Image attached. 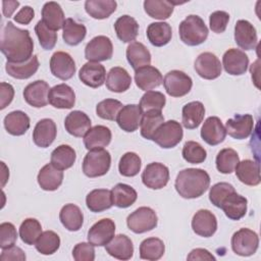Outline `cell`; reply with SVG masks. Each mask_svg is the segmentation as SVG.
<instances>
[{
  "label": "cell",
  "instance_id": "5b68a950",
  "mask_svg": "<svg viewBox=\"0 0 261 261\" xmlns=\"http://www.w3.org/2000/svg\"><path fill=\"white\" fill-rule=\"evenodd\" d=\"M158 217L150 207H140L132 212L126 218L127 227L135 233H144L157 226Z\"/></svg>",
  "mask_w": 261,
  "mask_h": 261
},
{
  "label": "cell",
  "instance_id": "4dcf8cb0",
  "mask_svg": "<svg viewBox=\"0 0 261 261\" xmlns=\"http://www.w3.org/2000/svg\"><path fill=\"white\" fill-rule=\"evenodd\" d=\"M38 184L44 191L57 190L63 180L62 170L56 168L51 163L44 165L38 173Z\"/></svg>",
  "mask_w": 261,
  "mask_h": 261
},
{
  "label": "cell",
  "instance_id": "be15d7a7",
  "mask_svg": "<svg viewBox=\"0 0 261 261\" xmlns=\"http://www.w3.org/2000/svg\"><path fill=\"white\" fill-rule=\"evenodd\" d=\"M0 95H1V104L0 109L6 108L13 100L14 97V89L13 87L8 84L2 82L0 85Z\"/></svg>",
  "mask_w": 261,
  "mask_h": 261
},
{
  "label": "cell",
  "instance_id": "8992f818",
  "mask_svg": "<svg viewBox=\"0 0 261 261\" xmlns=\"http://www.w3.org/2000/svg\"><path fill=\"white\" fill-rule=\"evenodd\" d=\"M184 132L181 124L176 120H167L163 122L155 132L152 140L163 149L175 147L182 139Z\"/></svg>",
  "mask_w": 261,
  "mask_h": 261
},
{
  "label": "cell",
  "instance_id": "ac0fdd59",
  "mask_svg": "<svg viewBox=\"0 0 261 261\" xmlns=\"http://www.w3.org/2000/svg\"><path fill=\"white\" fill-rule=\"evenodd\" d=\"M234 41L244 50L255 49L258 37L255 27L246 19H240L234 25Z\"/></svg>",
  "mask_w": 261,
  "mask_h": 261
},
{
  "label": "cell",
  "instance_id": "30bf717a",
  "mask_svg": "<svg viewBox=\"0 0 261 261\" xmlns=\"http://www.w3.org/2000/svg\"><path fill=\"white\" fill-rule=\"evenodd\" d=\"M169 180V170L168 167L160 162L149 163L143 173L142 181L143 184L152 190H160L164 188Z\"/></svg>",
  "mask_w": 261,
  "mask_h": 261
},
{
  "label": "cell",
  "instance_id": "d590c367",
  "mask_svg": "<svg viewBox=\"0 0 261 261\" xmlns=\"http://www.w3.org/2000/svg\"><path fill=\"white\" fill-rule=\"evenodd\" d=\"M106 87L109 91L114 93H122L128 90L132 85V77L123 67H112L106 77Z\"/></svg>",
  "mask_w": 261,
  "mask_h": 261
},
{
  "label": "cell",
  "instance_id": "003e7915",
  "mask_svg": "<svg viewBox=\"0 0 261 261\" xmlns=\"http://www.w3.org/2000/svg\"><path fill=\"white\" fill-rule=\"evenodd\" d=\"M19 2L14 0H8V1H2V12L5 17H10L13 12L18 7Z\"/></svg>",
  "mask_w": 261,
  "mask_h": 261
},
{
  "label": "cell",
  "instance_id": "11a10c76",
  "mask_svg": "<svg viewBox=\"0 0 261 261\" xmlns=\"http://www.w3.org/2000/svg\"><path fill=\"white\" fill-rule=\"evenodd\" d=\"M122 107V103L116 99H105L97 104L96 113L102 119L116 120L117 114Z\"/></svg>",
  "mask_w": 261,
  "mask_h": 261
},
{
  "label": "cell",
  "instance_id": "ffe728a7",
  "mask_svg": "<svg viewBox=\"0 0 261 261\" xmlns=\"http://www.w3.org/2000/svg\"><path fill=\"white\" fill-rule=\"evenodd\" d=\"M142 116L143 111L139 105L127 104L123 106L118 112L116 122L122 130L126 133H133L138 129Z\"/></svg>",
  "mask_w": 261,
  "mask_h": 261
},
{
  "label": "cell",
  "instance_id": "6f0895ef",
  "mask_svg": "<svg viewBox=\"0 0 261 261\" xmlns=\"http://www.w3.org/2000/svg\"><path fill=\"white\" fill-rule=\"evenodd\" d=\"M236 192L232 185L228 182H217L209 191V200L217 208H220L222 201L231 193Z\"/></svg>",
  "mask_w": 261,
  "mask_h": 261
},
{
  "label": "cell",
  "instance_id": "7c38bea8",
  "mask_svg": "<svg viewBox=\"0 0 261 261\" xmlns=\"http://www.w3.org/2000/svg\"><path fill=\"white\" fill-rule=\"evenodd\" d=\"M196 72L205 80H215L221 74L222 65L217 56L211 52L201 53L195 60Z\"/></svg>",
  "mask_w": 261,
  "mask_h": 261
},
{
  "label": "cell",
  "instance_id": "680465c9",
  "mask_svg": "<svg viewBox=\"0 0 261 261\" xmlns=\"http://www.w3.org/2000/svg\"><path fill=\"white\" fill-rule=\"evenodd\" d=\"M17 232L15 226L11 222H3L0 224V248L5 249L15 244Z\"/></svg>",
  "mask_w": 261,
  "mask_h": 261
},
{
  "label": "cell",
  "instance_id": "9c48e42d",
  "mask_svg": "<svg viewBox=\"0 0 261 261\" xmlns=\"http://www.w3.org/2000/svg\"><path fill=\"white\" fill-rule=\"evenodd\" d=\"M113 45L106 36H97L93 38L85 48V57L88 61H105L112 57Z\"/></svg>",
  "mask_w": 261,
  "mask_h": 261
},
{
  "label": "cell",
  "instance_id": "816d5d0a",
  "mask_svg": "<svg viewBox=\"0 0 261 261\" xmlns=\"http://www.w3.org/2000/svg\"><path fill=\"white\" fill-rule=\"evenodd\" d=\"M142 166L140 156L135 152H126L123 154L118 163L119 173L123 176L132 177L139 173Z\"/></svg>",
  "mask_w": 261,
  "mask_h": 261
},
{
  "label": "cell",
  "instance_id": "8fae6325",
  "mask_svg": "<svg viewBox=\"0 0 261 261\" xmlns=\"http://www.w3.org/2000/svg\"><path fill=\"white\" fill-rule=\"evenodd\" d=\"M75 62L66 52L57 51L53 53L50 59L51 73L59 80L67 81L75 73Z\"/></svg>",
  "mask_w": 261,
  "mask_h": 261
},
{
  "label": "cell",
  "instance_id": "bcb514c9",
  "mask_svg": "<svg viewBox=\"0 0 261 261\" xmlns=\"http://www.w3.org/2000/svg\"><path fill=\"white\" fill-rule=\"evenodd\" d=\"M165 252L162 240L158 238L145 239L140 245V258L149 261L159 260Z\"/></svg>",
  "mask_w": 261,
  "mask_h": 261
},
{
  "label": "cell",
  "instance_id": "603a6c76",
  "mask_svg": "<svg viewBox=\"0 0 261 261\" xmlns=\"http://www.w3.org/2000/svg\"><path fill=\"white\" fill-rule=\"evenodd\" d=\"M135 82L139 89L151 91L163 83L160 70L154 66L147 65L135 70Z\"/></svg>",
  "mask_w": 261,
  "mask_h": 261
},
{
  "label": "cell",
  "instance_id": "e575fe53",
  "mask_svg": "<svg viewBox=\"0 0 261 261\" xmlns=\"http://www.w3.org/2000/svg\"><path fill=\"white\" fill-rule=\"evenodd\" d=\"M42 21L52 31L62 29L65 17L61 6L54 1L46 2L42 8Z\"/></svg>",
  "mask_w": 261,
  "mask_h": 261
},
{
  "label": "cell",
  "instance_id": "7402d4cb",
  "mask_svg": "<svg viewBox=\"0 0 261 261\" xmlns=\"http://www.w3.org/2000/svg\"><path fill=\"white\" fill-rule=\"evenodd\" d=\"M57 127L51 118H43L39 120L33 132V141L40 148H48L55 140Z\"/></svg>",
  "mask_w": 261,
  "mask_h": 261
},
{
  "label": "cell",
  "instance_id": "f35d334b",
  "mask_svg": "<svg viewBox=\"0 0 261 261\" xmlns=\"http://www.w3.org/2000/svg\"><path fill=\"white\" fill-rule=\"evenodd\" d=\"M59 219L62 225L69 231H77L84 223V215L79 206L74 204L64 205L59 212Z\"/></svg>",
  "mask_w": 261,
  "mask_h": 261
},
{
  "label": "cell",
  "instance_id": "6da1fadb",
  "mask_svg": "<svg viewBox=\"0 0 261 261\" xmlns=\"http://www.w3.org/2000/svg\"><path fill=\"white\" fill-rule=\"evenodd\" d=\"M1 52L9 62H24L33 56L34 41L28 30L8 21L1 33Z\"/></svg>",
  "mask_w": 261,
  "mask_h": 261
},
{
  "label": "cell",
  "instance_id": "d6986e66",
  "mask_svg": "<svg viewBox=\"0 0 261 261\" xmlns=\"http://www.w3.org/2000/svg\"><path fill=\"white\" fill-rule=\"evenodd\" d=\"M79 79L88 87L99 88L106 81L105 67L99 62L88 61L80 69Z\"/></svg>",
  "mask_w": 261,
  "mask_h": 261
},
{
  "label": "cell",
  "instance_id": "c3c4849f",
  "mask_svg": "<svg viewBox=\"0 0 261 261\" xmlns=\"http://www.w3.org/2000/svg\"><path fill=\"white\" fill-rule=\"evenodd\" d=\"M240 162L239 154L231 148H225L218 152L216 156V168L223 174H229L234 171L236 166Z\"/></svg>",
  "mask_w": 261,
  "mask_h": 261
},
{
  "label": "cell",
  "instance_id": "db71d44e",
  "mask_svg": "<svg viewBox=\"0 0 261 261\" xmlns=\"http://www.w3.org/2000/svg\"><path fill=\"white\" fill-rule=\"evenodd\" d=\"M182 157L191 164H200L206 160L207 152L206 150L195 141H188L182 147Z\"/></svg>",
  "mask_w": 261,
  "mask_h": 261
},
{
  "label": "cell",
  "instance_id": "2e32d148",
  "mask_svg": "<svg viewBox=\"0 0 261 261\" xmlns=\"http://www.w3.org/2000/svg\"><path fill=\"white\" fill-rule=\"evenodd\" d=\"M254 128V119L251 114H236L234 117L227 119L225 130L236 140L247 139Z\"/></svg>",
  "mask_w": 261,
  "mask_h": 261
},
{
  "label": "cell",
  "instance_id": "5bb4252c",
  "mask_svg": "<svg viewBox=\"0 0 261 261\" xmlns=\"http://www.w3.org/2000/svg\"><path fill=\"white\" fill-rule=\"evenodd\" d=\"M222 65L227 73L231 75H242L248 69L249 57L244 51L230 48L225 51L222 56Z\"/></svg>",
  "mask_w": 261,
  "mask_h": 261
},
{
  "label": "cell",
  "instance_id": "484cf974",
  "mask_svg": "<svg viewBox=\"0 0 261 261\" xmlns=\"http://www.w3.org/2000/svg\"><path fill=\"white\" fill-rule=\"evenodd\" d=\"M248 201L245 197L237 192L229 194L221 203L220 208L223 210L226 217L231 220H240L247 213Z\"/></svg>",
  "mask_w": 261,
  "mask_h": 261
},
{
  "label": "cell",
  "instance_id": "e7e4bbea",
  "mask_svg": "<svg viewBox=\"0 0 261 261\" xmlns=\"http://www.w3.org/2000/svg\"><path fill=\"white\" fill-rule=\"evenodd\" d=\"M35 16V10L31 6H23L14 16V21L20 24H29Z\"/></svg>",
  "mask_w": 261,
  "mask_h": 261
},
{
  "label": "cell",
  "instance_id": "7bdbcfd3",
  "mask_svg": "<svg viewBox=\"0 0 261 261\" xmlns=\"http://www.w3.org/2000/svg\"><path fill=\"white\" fill-rule=\"evenodd\" d=\"M76 154L72 147L60 145L51 153V164L60 170L70 168L75 162Z\"/></svg>",
  "mask_w": 261,
  "mask_h": 261
},
{
  "label": "cell",
  "instance_id": "52a82bcc",
  "mask_svg": "<svg viewBox=\"0 0 261 261\" xmlns=\"http://www.w3.org/2000/svg\"><path fill=\"white\" fill-rule=\"evenodd\" d=\"M231 249L240 256L248 257L256 253L259 246L258 234L250 228H241L231 237Z\"/></svg>",
  "mask_w": 261,
  "mask_h": 261
},
{
  "label": "cell",
  "instance_id": "8d00e7d4",
  "mask_svg": "<svg viewBox=\"0 0 261 261\" xmlns=\"http://www.w3.org/2000/svg\"><path fill=\"white\" fill-rule=\"evenodd\" d=\"M4 127L12 136H22L30 128V117L21 110L9 112L4 117Z\"/></svg>",
  "mask_w": 261,
  "mask_h": 261
},
{
  "label": "cell",
  "instance_id": "f1b7e54d",
  "mask_svg": "<svg viewBox=\"0 0 261 261\" xmlns=\"http://www.w3.org/2000/svg\"><path fill=\"white\" fill-rule=\"evenodd\" d=\"M236 175L239 180L247 186H258L261 181L259 163L250 159L240 161L236 166Z\"/></svg>",
  "mask_w": 261,
  "mask_h": 261
},
{
  "label": "cell",
  "instance_id": "836d02e7",
  "mask_svg": "<svg viewBox=\"0 0 261 261\" xmlns=\"http://www.w3.org/2000/svg\"><path fill=\"white\" fill-rule=\"evenodd\" d=\"M205 107L200 101H193L186 104L181 110V122L188 129L197 128L204 119Z\"/></svg>",
  "mask_w": 261,
  "mask_h": 261
},
{
  "label": "cell",
  "instance_id": "3957f363",
  "mask_svg": "<svg viewBox=\"0 0 261 261\" xmlns=\"http://www.w3.org/2000/svg\"><path fill=\"white\" fill-rule=\"evenodd\" d=\"M178 33L186 45L198 46L206 41L209 31L199 15L190 14L179 23Z\"/></svg>",
  "mask_w": 261,
  "mask_h": 261
},
{
  "label": "cell",
  "instance_id": "d6a6232c",
  "mask_svg": "<svg viewBox=\"0 0 261 261\" xmlns=\"http://www.w3.org/2000/svg\"><path fill=\"white\" fill-rule=\"evenodd\" d=\"M114 30L117 38L123 43H132L135 41L139 34V23L137 20L127 15L119 16L114 22Z\"/></svg>",
  "mask_w": 261,
  "mask_h": 261
},
{
  "label": "cell",
  "instance_id": "cb8c5ba5",
  "mask_svg": "<svg viewBox=\"0 0 261 261\" xmlns=\"http://www.w3.org/2000/svg\"><path fill=\"white\" fill-rule=\"evenodd\" d=\"M49 103L58 109H70L75 103L74 91L66 84H59L50 89Z\"/></svg>",
  "mask_w": 261,
  "mask_h": 261
},
{
  "label": "cell",
  "instance_id": "4316f807",
  "mask_svg": "<svg viewBox=\"0 0 261 261\" xmlns=\"http://www.w3.org/2000/svg\"><path fill=\"white\" fill-rule=\"evenodd\" d=\"M64 127L69 135L82 138L91 128V119L85 112L74 110L65 117Z\"/></svg>",
  "mask_w": 261,
  "mask_h": 261
},
{
  "label": "cell",
  "instance_id": "94428289",
  "mask_svg": "<svg viewBox=\"0 0 261 261\" xmlns=\"http://www.w3.org/2000/svg\"><path fill=\"white\" fill-rule=\"evenodd\" d=\"M72 257L75 261H93L95 249L91 243H79L72 250Z\"/></svg>",
  "mask_w": 261,
  "mask_h": 261
},
{
  "label": "cell",
  "instance_id": "60d3db41",
  "mask_svg": "<svg viewBox=\"0 0 261 261\" xmlns=\"http://www.w3.org/2000/svg\"><path fill=\"white\" fill-rule=\"evenodd\" d=\"M117 7L114 0H87L85 2L86 12L95 19H104L109 17Z\"/></svg>",
  "mask_w": 261,
  "mask_h": 261
},
{
  "label": "cell",
  "instance_id": "6125c7cd",
  "mask_svg": "<svg viewBox=\"0 0 261 261\" xmlns=\"http://www.w3.org/2000/svg\"><path fill=\"white\" fill-rule=\"evenodd\" d=\"M27 259L24 252L16 246H11L2 249L0 260L1 261H24Z\"/></svg>",
  "mask_w": 261,
  "mask_h": 261
},
{
  "label": "cell",
  "instance_id": "91938a15",
  "mask_svg": "<svg viewBox=\"0 0 261 261\" xmlns=\"http://www.w3.org/2000/svg\"><path fill=\"white\" fill-rule=\"evenodd\" d=\"M229 20V14L223 10H217L210 14L209 25L212 32L216 34H221L226 30Z\"/></svg>",
  "mask_w": 261,
  "mask_h": 261
},
{
  "label": "cell",
  "instance_id": "44dd1931",
  "mask_svg": "<svg viewBox=\"0 0 261 261\" xmlns=\"http://www.w3.org/2000/svg\"><path fill=\"white\" fill-rule=\"evenodd\" d=\"M226 130L220 118L217 116L208 117L201 128V138L210 146H216L224 141Z\"/></svg>",
  "mask_w": 261,
  "mask_h": 261
},
{
  "label": "cell",
  "instance_id": "7a4b0ae2",
  "mask_svg": "<svg viewBox=\"0 0 261 261\" xmlns=\"http://www.w3.org/2000/svg\"><path fill=\"white\" fill-rule=\"evenodd\" d=\"M210 176L201 168H186L178 172L174 187L180 197L196 199L201 197L209 188Z\"/></svg>",
  "mask_w": 261,
  "mask_h": 261
},
{
  "label": "cell",
  "instance_id": "e0dca14e",
  "mask_svg": "<svg viewBox=\"0 0 261 261\" xmlns=\"http://www.w3.org/2000/svg\"><path fill=\"white\" fill-rule=\"evenodd\" d=\"M192 228L196 234L210 238L217 230L216 216L207 209H200L193 216Z\"/></svg>",
  "mask_w": 261,
  "mask_h": 261
},
{
  "label": "cell",
  "instance_id": "1f68e13d",
  "mask_svg": "<svg viewBox=\"0 0 261 261\" xmlns=\"http://www.w3.org/2000/svg\"><path fill=\"white\" fill-rule=\"evenodd\" d=\"M125 55L128 63L135 70L150 65L151 63V53L141 42H132L126 48Z\"/></svg>",
  "mask_w": 261,
  "mask_h": 261
},
{
  "label": "cell",
  "instance_id": "4fadbf2b",
  "mask_svg": "<svg viewBox=\"0 0 261 261\" xmlns=\"http://www.w3.org/2000/svg\"><path fill=\"white\" fill-rule=\"evenodd\" d=\"M115 223L110 218H103L94 223L88 231V242L93 246L107 245L114 237Z\"/></svg>",
  "mask_w": 261,
  "mask_h": 261
},
{
  "label": "cell",
  "instance_id": "83f0119b",
  "mask_svg": "<svg viewBox=\"0 0 261 261\" xmlns=\"http://www.w3.org/2000/svg\"><path fill=\"white\" fill-rule=\"evenodd\" d=\"M111 130L105 125H95L91 127L84 136V145L86 149L96 150L104 149L111 142Z\"/></svg>",
  "mask_w": 261,
  "mask_h": 261
},
{
  "label": "cell",
  "instance_id": "f907efd6",
  "mask_svg": "<svg viewBox=\"0 0 261 261\" xmlns=\"http://www.w3.org/2000/svg\"><path fill=\"white\" fill-rule=\"evenodd\" d=\"M41 233L42 225L36 218H27L19 226V237L27 245H35Z\"/></svg>",
  "mask_w": 261,
  "mask_h": 261
},
{
  "label": "cell",
  "instance_id": "681fc988",
  "mask_svg": "<svg viewBox=\"0 0 261 261\" xmlns=\"http://www.w3.org/2000/svg\"><path fill=\"white\" fill-rule=\"evenodd\" d=\"M35 247L37 251L43 255H52L60 247V238L55 231L46 230L41 233Z\"/></svg>",
  "mask_w": 261,
  "mask_h": 261
},
{
  "label": "cell",
  "instance_id": "7dc6e473",
  "mask_svg": "<svg viewBox=\"0 0 261 261\" xmlns=\"http://www.w3.org/2000/svg\"><path fill=\"white\" fill-rule=\"evenodd\" d=\"M173 4L166 0H145V12L155 19H167L173 12Z\"/></svg>",
  "mask_w": 261,
  "mask_h": 261
},
{
  "label": "cell",
  "instance_id": "b9f144b4",
  "mask_svg": "<svg viewBox=\"0 0 261 261\" xmlns=\"http://www.w3.org/2000/svg\"><path fill=\"white\" fill-rule=\"evenodd\" d=\"M111 196L113 205L118 208H127L132 206L138 198L136 190L133 187L122 182H119L112 188Z\"/></svg>",
  "mask_w": 261,
  "mask_h": 261
},
{
  "label": "cell",
  "instance_id": "ba28073f",
  "mask_svg": "<svg viewBox=\"0 0 261 261\" xmlns=\"http://www.w3.org/2000/svg\"><path fill=\"white\" fill-rule=\"evenodd\" d=\"M163 86L169 96L182 97L191 91L193 81L186 72L173 69L165 74L163 79Z\"/></svg>",
  "mask_w": 261,
  "mask_h": 261
},
{
  "label": "cell",
  "instance_id": "277c9868",
  "mask_svg": "<svg viewBox=\"0 0 261 261\" xmlns=\"http://www.w3.org/2000/svg\"><path fill=\"white\" fill-rule=\"evenodd\" d=\"M110 165L111 156L107 150H90L83 161V172L88 177L102 176L108 172Z\"/></svg>",
  "mask_w": 261,
  "mask_h": 261
},
{
  "label": "cell",
  "instance_id": "03108f58",
  "mask_svg": "<svg viewBox=\"0 0 261 261\" xmlns=\"http://www.w3.org/2000/svg\"><path fill=\"white\" fill-rule=\"evenodd\" d=\"M188 260H215V257L206 249L197 248L190 252V254L187 257Z\"/></svg>",
  "mask_w": 261,
  "mask_h": 261
},
{
  "label": "cell",
  "instance_id": "f5cc1de1",
  "mask_svg": "<svg viewBox=\"0 0 261 261\" xmlns=\"http://www.w3.org/2000/svg\"><path fill=\"white\" fill-rule=\"evenodd\" d=\"M166 98L161 92L157 91H147L141 98L139 106L141 107L143 113L151 110L161 111L165 106Z\"/></svg>",
  "mask_w": 261,
  "mask_h": 261
},
{
  "label": "cell",
  "instance_id": "d4e9b609",
  "mask_svg": "<svg viewBox=\"0 0 261 261\" xmlns=\"http://www.w3.org/2000/svg\"><path fill=\"white\" fill-rule=\"evenodd\" d=\"M106 252L118 259V260H129L134 255V245L132 240L125 234L114 236L113 239L105 245Z\"/></svg>",
  "mask_w": 261,
  "mask_h": 261
},
{
  "label": "cell",
  "instance_id": "ab89813d",
  "mask_svg": "<svg viewBox=\"0 0 261 261\" xmlns=\"http://www.w3.org/2000/svg\"><path fill=\"white\" fill-rule=\"evenodd\" d=\"M86 204L90 211L98 213L113 206L111 191L106 189H96L91 191L86 197Z\"/></svg>",
  "mask_w": 261,
  "mask_h": 261
},
{
  "label": "cell",
  "instance_id": "74e56055",
  "mask_svg": "<svg viewBox=\"0 0 261 261\" xmlns=\"http://www.w3.org/2000/svg\"><path fill=\"white\" fill-rule=\"evenodd\" d=\"M149 42L155 47H162L167 45L172 37V30L169 23L165 21L152 22L148 25L146 31Z\"/></svg>",
  "mask_w": 261,
  "mask_h": 261
},
{
  "label": "cell",
  "instance_id": "f6af8a7d",
  "mask_svg": "<svg viewBox=\"0 0 261 261\" xmlns=\"http://www.w3.org/2000/svg\"><path fill=\"white\" fill-rule=\"evenodd\" d=\"M62 38L69 46L79 45L87 35V29L83 23L76 22L72 18H66L63 24Z\"/></svg>",
  "mask_w": 261,
  "mask_h": 261
},
{
  "label": "cell",
  "instance_id": "9a60e30c",
  "mask_svg": "<svg viewBox=\"0 0 261 261\" xmlns=\"http://www.w3.org/2000/svg\"><path fill=\"white\" fill-rule=\"evenodd\" d=\"M49 85L42 80L29 84L23 90L25 102L36 108H41L49 103Z\"/></svg>",
  "mask_w": 261,
  "mask_h": 261
},
{
  "label": "cell",
  "instance_id": "ee69618b",
  "mask_svg": "<svg viewBox=\"0 0 261 261\" xmlns=\"http://www.w3.org/2000/svg\"><path fill=\"white\" fill-rule=\"evenodd\" d=\"M163 122L164 116L161 111L151 110L144 112L140 123L141 136L147 140H152L155 132Z\"/></svg>",
  "mask_w": 261,
  "mask_h": 261
},
{
  "label": "cell",
  "instance_id": "f546056e",
  "mask_svg": "<svg viewBox=\"0 0 261 261\" xmlns=\"http://www.w3.org/2000/svg\"><path fill=\"white\" fill-rule=\"evenodd\" d=\"M40 63L37 55H33L24 62H9L5 64L6 72L17 80H25L33 76L39 69Z\"/></svg>",
  "mask_w": 261,
  "mask_h": 261
},
{
  "label": "cell",
  "instance_id": "9f6ffc18",
  "mask_svg": "<svg viewBox=\"0 0 261 261\" xmlns=\"http://www.w3.org/2000/svg\"><path fill=\"white\" fill-rule=\"evenodd\" d=\"M35 32L43 49L51 50L55 47L57 42V34L55 31L50 30L42 20H39L35 25Z\"/></svg>",
  "mask_w": 261,
  "mask_h": 261
}]
</instances>
